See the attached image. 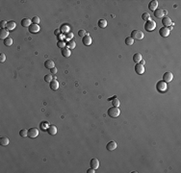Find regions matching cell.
<instances>
[{
	"instance_id": "obj_11",
	"label": "cell",
	"mask_w": 181,
	"mask_h": 173,
	"mask_svg": "<svg viewBox=\"0 0 181 173\" xmlns=\"http://www.w3.org/2000/svg\"><path fill=\"white\" fill-rule=\"evenodd\" d=\"M135 71L137 74H144L145 73V66L144 65H141V64H137L135 65Z\"/></svg>"
},
{
	"instance_id": "obj_3",
	"label": "cell",
	"mask_w": 181,
	"mask_h": 173,
	"mask_svg": "<svg viewBox=\"0 0 181 173\" xmlns=\"http://www.w3.org/2000/svg\"><path fill=\"white\" fill-rule=\"evenodd\" d=\"M155 28H156V22H155L154 20L149 19V20H147V21L145 22V31H147V32H152L153 30H155Z\"/></svg>"
},
{
	"instance_id": "obj_23",
	"label": "cell",
	"mask_w": 181,
	"mask_h": 173,
	"mask_svg": "<svg viewBox=\"0 0 181 173\" xmlns=\"http://www.w3.org/2000/svg\"><path fill=\"white\" fill-rule=\"evenodd\" d=\"M142 60H143V57H142V55H141L140 53H136V54H134V56H133V61H134V63L139 64Z\"/></svg>"
},
{
	"instance_id": "obj_44",
	"label": "cell",
	"mask_w": 181,
	"mask_h": 173,
	"mask_svg": "<svg viewBox=\"0 0 181 173\" xmlns=\"http://www.w3.org/2000/svg\"><path fill=\"white\" fill-rule=\"evenodd\" d=\"M94 172H95V169H93V168H91V167H90V169L87 170V173H94Z\"/></svg>"
},
{
	"instance_id": "obj_31",
	"label": "cell",
	"mask_w": 181,
	"mask_h": 173,
	"mask_svg": "<svg viewBox=\"0 0 181 173\" xmlns=\"http://www.w3.org/2000/svg\"><path fill=\"white\" fill-rule=\"evenodd\" d=\"M66 45H67V43L65 42V41H59L58 43H57V46L59 47V48H65L66 47Z\"/></svg>"
},
{
	"instance_id": "obj_18",
	"label": "cell",
	"mask_w": 181,
	"mask_h": 173,
	"mask_svg": "<svg viewBox=\"0 0 181 173\" xmlns=\"http://www.w3.org/2000/svg\"><path fill=\"white\" fill-rule=\"evenodd\" d=\"M47 133L50 135V136H54L57 134V127L55 125H50L49 128L47 129Z\"/></svg>"
},
{
	"instance_id": "obj_34",
	"label": "cell",
	"mask_w": 181,
	"mask_h": 173,
	"mask_svg": "<svg viewBox=\"0 0 181 173\" xmlns=\"http://www.w3.org/2000/svg\"><path fill=\"white\" fill-rule=\"evenodd\" d=\"M112 104H113V107H118L119 106V100H118L117 97H115L112 100Z\"/></svg>"
},
{
	"instance_id": "obj_42",
	"label": "cell",
	"mask_w": 181,
	"mask_h": 173,
	"mask_svg": "<svg viewBox=\"0 0 181 173\" xmlns=\"http://www.w3.org/2000/svg\"><path fill=\"white\" fill-rule=\"evenodd\" d=\"M54 34L56 35V36H59L60 34H62V32H61V30H60V28L59 29H56L54 31Z\"/></svg>"
},
{
	"instance_id": "obj_1",
	"label": "cell",
	"mask_w": 181,
	"mask_h": 173,
	"mask_svg": "<svg viewBox=\"0 0 181 173\" xmlns=\"http://www.w3.org/2000/svg\"><path fill=\"white\" fill-rule=\"evenodd\" d=\"M108 115L112 118H116L120 114V110L118 109V107H112L108 110Z\"/></svg>"
},
{
	"instance_id": "obj_38",
	"label": "cell",
	"mask_w": 181,
	"mask_h": 173,
	"mask_svg": "<svg viewBox=\"0 0 181 173\" xmlns=\"http://www.w3.org/2000/svg\"><path fill=\"white\" fill-rule=\"evenodd\" d=\"M86 35H87V32H86L85 30H79V31H78V36H79V37H82V38H83V37H85Z\"/></svg>"
},
{
	"instance_id": "obj_22",
	"label": "cell",
	"mask_w": 181,
	"mask_h": 173,
	"mask_svg": "<svg viewBox=\"0 0 181 173\" xmlns=\"http://www.w3.org/2000/svg\"><path fill=\"white\" fill-rule=\"evenodd\" d=\"M58 87H59V83H58V81L55 80V79H53V80L50 82V88L53 89V90H56V89H58Z\"/></svg>"
},
{
	"instance_id": "obj_29",
	"label": "cell",
	"mask_w": 181,
	"mask_h": 173,
	"mask_svg": "<svg viewBox=\"0 0 181 173\" xmlns=\"http://www.w3.org/2000/svg\"><path fill=\"white\" fill-rule=\"evenodd\" d=\"M19 136L22 137V138H25V137H28V130L26 129H22L19 131Z\"/></svg>"
},
{
	"instance_id": "obj_4",
	"label": "cell",
	"mask_w": 181,
	"mask_h": 173,
	"mask_svg": "<svg viewBox=\"0 0 181 173\" xmlns=\"http://www.w3.org/2000/svg\"><path fill=\"white\" fill-rule=\"evenodd\" d=\"M167 83L166 82H164V81H159L158 83H157V85H156V88H157V90L159 91V92H164V91H166L167 90Z\"/></svg>"
},
{
	"instance_id": "obj_40",
	"label": "cell",
	"mask_w": 181,
	"mask_h": 173,
	"mask_svg": "<svg viewBox=\"0 0 181 173\" xmlns=\"http://www.w3.org/2000/svg\"><path fill=\"white\" fill-rule=\"evenodd\" d=\"M57 38H58L59 41H65L66 40V35L62 33V34H60L59 36H57Z\"/></svg>"
},
{
	"instance_id": "obj_17",
	"label": "cell",
	"mask_w": 181,
	"mask_h": 173,
	"mask_svg": "<svg viewBox=\"0 0 181 173\" xmlns=\"http://www.w3.org/2000/svg\"><path fill=\"white\" fill-rule=\"evenodd\" d=\"M31 22H32V20H31L30 18H28V17H24V18L21 19V21H20L21 25L23 26V27H28V28H29V26L31 25Z\"/></svg>"
},
{
	"instance_id": "obj_9",
	"label": "cell",
	"mask_w": 181,
	"mask_h": 173,
	"mask_svg": "<svg viewBox=\"0 0 181 173\" xmlns=\"http://www.w3.org/2000/svg\"><path fill=\"white\" fill-rule=\"evenodd\" d=\"M29 32L30 33H32V34H37L40 30H41V28H40V26L39 24H31V25L29 26Z\"/></svg>"
},
{
	"instance_id": "obj_26",
	"label": "cell",
	"mask_w": 181,
	"mask_h": 173,
	"mask_svg": "<svg viewBox=\"0 0 181 173\" xmlns=\"http://www.w3.org/2000/svg\"><path fill=\"white\" fill-rule=\"evenodd\" d=\"M0 144L3 145V146H6L9 144V138H6V137H3V138H0Z\"/></svg>"
},
{
	"instance_id": "obj_12",
	"label": "cell",
	"mask_w": 181,
	"mask_h": 173,
	"mask_svg": "<svg viewBox=\"0 0 181 173\" xmlns=\"http://www.w3.org/2000/svg\"><path fill=\"white\" fill-rule=\"evenodd\" d=\"M172 19L170 18V17H168V16H166V17H164L162 18V24L164 25V27H166V28H168V27H170V26L172 25Z\"/></svg>"
},
{
	"instance_id": "obj_36",
	"label": "cell",
	"mask_w": 181,
	"mask_h": 173,
	"mask_svg": "<svg viewBox=\"0 0 181 173\" xmlns=\"http://www.w3.org/2000/svg\"><path fill=\"white\" fill-rule=\"evenodd\" d=\"M73 33H71V32H68V34H66V40H68V41H71L73 38Z\"/></svg>"
},
{
	"instance_id": "obj_6",
	"label": "cell",
	"mask_w": 181,
	"mask_h": 173,
	"mask_svg": "<svg viewBox=\"0 0 181 173\" xmlns=\"http://www.w3.org/2000/svg\"><path fill=\"white\" fill-rule=\"evenodd\" d=\"M38 135H39V130L37 129V128H30V129L28 130V137L31 138H35L38 137Z\"/></svg>"
},
{
	"instance_id": "obj_10",
	"label": "cell",
	"mask_w": 181,
	"mask_h": 173,
	"mask_svg": "<svg viewBox=\"0 0 181 173\" xmlns=\"http://www.w3.org/2000/svg\"><path fill=\"white\" fill-rule=\"evenodd\" d=\"M117 142L115 141V140H111V141H109L108 143L106 144V149L109 150V151H114L116 148H117Z\"/></svg>"
},
{
	"instance_id": "obj_32",
	"label": "cell",
	"mask_w": 181,
	"mask_h": 173,
	"mask_svg": "<svg viewBox=\"0 0 181 173\" xmlns=\"http://www.w3.org/2000/svg\"><path fill=\"white\" fill-rule=\"evenodd\" d=\"M4 44L6 46H11L13 44V40L11 38H7L6 40H4Z\"/></svg>"
},
{
	"instance_id": "obj_37",
	"label": "cell",
	"mask_w": 181,
	"mask_h": 173,
	"mask_svg": "<svg viewBox=\"0 0 181 173\" xmlns=\"http://www.w3.org/2000/svg\"><path fill=\"white\" fill-rule=\"evenodd\" d=\"M32 22H33V24H39L40 23V17H34L32 18Z\"/></svg>"
},
{
	"instance_id": "obj_15",
	"label": "cell",
	"mask_w": 181,
	"mask_h": 173,
	"mask_svg": "<svg viewBox=\"0 0 181 173\" xmlns=\"http://www.w3.org/2000/svg\"><path fill=\"white\" fill-rule=\"evenodd\" d=\"M9 36V30H7L6 28L1 29L0 30V39L1 40H6Z\"/></svg>"
},
{
	"instance_id": "obj_27",
	"label": "cell",
	"mask_w": 181,
	"mask_h": 173,
	"mask_svg": "<svg viewBox=\"0 0 181 173\" xmlns=\"http://www.w3.org/2000/svg\"><path fill=\"white\" fill-rule=\"evenodd\" d=\"M106 26H107V20L106 19H99L98 20V27L106 28Z\"/></svg>"
},
{
	"instance_id": "obj_24",
	"label": "cell",
	"mask_w": 181,
	"mask_h": 173,
	"mask_svg": "<svg viewBox=\"0 0 181 173\" xmlns=\"http://www.w3.org/2000/svg\"><path fill=\"white\" fill-rule=\"evenodd\" d=\"M16 26H17V23L14 20H11V21H8L6 28H7V30H14L16 28Z\"/></svg>"
},
{
	"instance_id": "obj_14",
	"label": "cell",
	"mask_w": 181,
	"mask_h": 173,
	"mask_svg": "<svg viewBox=\"0 0 181 173\" xmlns=\"http://www.w3.org/2000/svg\"><path fill=\"white\" fill-rule=\"evenodd\" d=\"M159 34H160V36H161V37L166 38V37H168V36L170 35V30H169V28L162 27V28L159 30Z\"/></svg>"
},
{
	"instance_id": "obj_21",
	"label": "cell",
	"mask_w": 181,
	"mask_h": 173,
	"mask_svg": "<svg viewBox=\"0 0 181 173\" xmlns=\"http://www.w3.org/2000/svg\"><path fill=\"white\" fill-rule=\"evenodd\" d=\"M49 126H50V124H49L48 121H43L40 124V127H41V129L43 131H47V129L49 128Z\"/></svg>"
},
{
	"instance_id": "obj_5",
	"label": "cell",
	"mask_w": 181,
	"mask_h": 173,
	"mask_svg": "<svg viewBox=\"0 0 181 173\" xmlns=\"http://www.w3.org/2000/svg\"><path fill=\"white\" fill-rule=\"evenodd\" d=\"M153 14H154V17H156V18H163L164 16L167 15L168 13L166 11H164L163 9H156L153 12Z\"/></svg>"
},
{
	"instance_id": "obj_33",
	"label": "cell",
	"mask_w": 181,
	"mask_h": 173,
	"mask_svg": "<svg viewBox=\"0 0 181 173\" xmlns=\"http://www.w3.org/2000/svg\"><path fill=\"white\" fill-rule=\"evenodd\" d=\"M142 18H143L145 21H147V20L150 19V15H149L148 13H144V14L142 15Z\"/></svg>"
},
{
	"instance_id": "obj_19",
	"label": "cell",
	"mask_w": 181,
	"mask_h": 173,
	"mask_svg": "<svg viewBox=\"0 0 181 173\" xmlns=\"http://www.w3.org/2000/svg\"><path fill=\"white\" fill-rule=\"evenodd\" d=\"M45 68H47V69L53 68V67L55 66L54 62H53L52 60H46L45 62Z\"/></svg>"
},
{
	"instance_id": "obj_16",
	"label": "cell",
	"mask_w": 181,
	"mask_h": 173,
	"mask_svg": "<svg viewBox=\"0 0 181 173\" xmlns=\"http://www.w3.org/2000/svg\"><path fill=\"white\" fill-rule=\"evenodd\" d=\"M158 7V1L157 0H153V1H150L149 4H148V9L150 11H155Z\"/></svg>"
},
{
	"instance_id": "obj_20",
	"label": "cell",
	"mask_w": 181,
	"mask_h": 173,
	"mask_svg": "<svg viewBox=\"0 0 181 173\" xmlns=\"http://www.w3.org/2000/svg\"><path fill=\"white\" fill-rule=\"evenodd\" d=\"M62 55H63L65 58H68V57L71 55L70 49H69V48H67V47L63 48V49H62Z\"/></svg>"
},
{
	"instance_id": "obj_30",
	"label": "cell",
	"mask_w": 181,
	"mask_h": 173,
	"mask_svg": "<svg viewBox=\"0 0 181 173\" xmlns=\"http://www.w3.org/2000/svg\"><path fill=\"white\" fill-rule=\"evenodd\" d=\"M134 40L131 38V37H127L126 39H125V43H126V45H132L133 43H134Z\"/></svg>"
},
{
	"instance_id": "obj_43",
	"label": "cell",
	"mask_w": 181,
	"mask_h": 173,
	"mask_svg": "<svg viewBox=\"0 0 181 173\" xmlns=\"http://www.w3.org/2000/svg\"><path fill=\"white\" fill-rule=\"evenodd\" d=\"M57 71H58V70H57V68H56V67H53V68H51L50 69V72H51V74H56V73H57Z\"/></svg>"
},
{
	"instance_id": "obj_25",
	"label": "cell",
	"mask_w": 181,
	"mask_h": 173,
	"mask_svg": "<svg viewBox=\"0 0 181 173\" xmlns=\"http://www.w3.org/2000/svg\"><path fill=\"white\" fill-rule=\"evenodd\" d=\"M60 30H61V32L63 33V34H68V32H69V25L68 24H63V25L61 26V28H60Z\"/></svg>"
},
{
	"instance_id": "obj_8",
	"label": "cell",
	"mask_w": 181,
	"mask_h": 173,
	"mask_svg": "<svg viewBox=\"0 0 181 173\" xmlns=\"http://www.w3.org/2000/svg\"><path fill=\"white\" fill-rule=\"evenodd\" d=\"M91 38H90V36L89 35V33H87V35L85 36V37H83L82 38V43L84 45H86V46H89L91 44Z\"/></svg>"
},
{
	"instance_id": "obj_41",
	"label": "cell",
	"mask_w": 181,
	"mask_h": 173,
	"mask_svg": "<svg viewBox=\"0 0 181 173\" xmlns=\"http://www.w3.org/2000/svg\"><path fill=\"white\" fill-rule=\"evenodd\" d=\"M7 23H8V22H7L6 20H2V21L0 22V26H1V29H4V28H5L6 26H7Z\"/></svg>"
},
{
	"instance_id": "obj_2",
	"label": "cell",
	"mask_w": 181,
	"mask_h": 173,
	"mask_svg": "<svg viewBox=\"0 0 181 173\" xmlns=\"http://www.w3.org/2000/svg\"><path fill=\"white\" fill-rule=\"evenodd\" d=\"M144 37H145V35L144 33L142 32V31H140V30H133L132 31V33H131V38L134 40V41H141V40H143L144 39Z\"/></svg>"
},
{
	"instance_id": "obj_7",
	"label": "cell",
	"mask_w": 181,
	"mask_h": 173,
	"mask_svg": "<svg viewBox=\"0 0 181 173\" xmlns=\"http://www.w3.org/2000/svg\"><path fill=\"white\" fill-rule=\"evenodd\" d=\"M172 79H173V75H172V73L171 72V71H167V72H165V73H164V75H163V81L164 82H166V83H170Z\"/></svg>"
},
{
	"instance_id": "obj_45",
	"label": "cell",
	"mask_w": 181,
	"mask_h": 173,
	"mask_svg": "<svg viewBox=\"0 0 181 173\" xmlns=\"http://www.w3.org/2000/svg\"><path fill=\"white\" fill-rule=\"evenodd\" d=\"M140 63H141V65H144V64H145V62L144 60H142L141 62H140Z\"/></svg>"
},
{
	"instance_id": "obj_39",
	"label": "cell",
	"mask_w": 181,
	"mask_h": 173,
	"mask_svg": "<svg viewBox=\"0 0 181 173\" xmlns=\"http://www.w3.org/2000/svg\"><path fill=\"white\" fill-rule=\"evenodd\" d=\"M6 61V55L4 53H1L0 54V63H4Z\"/></svg>"
},
{
	"instance_id": "obj_13",
	"label": "cell",
	"mask_w": 181,
	"mask_h": 173,
	"mask_svg": "<svg viewBox=\"0 0 181 173\" xmlns=\"http://www.w3.org/2000/svg\"><path fill=\"white\" fill-rule=\"evenodd\" d=\"M90 167H91V168L96 169V168H98V166H99V161H98L96 158H93V159L90 160Z\"/></svg>"
},
{
	"instance_id": "obj_28",
	"label": "cell",
	"mask_w": 181,
	"mask_h": 173,
	"mask_svg": "<svg viewBox=\"0 0 181 173\" xmlns=\"http://www.w3.org/2000/svg\"><path fill=\"white\" fill-rule=\"evenodd\" d=\"M67 46H68V48H69V49H74L75 48V46H76V43L74 42V41H68V43H67Z\"/></svg>"
},
{
	"instance_id": "obj_35",
	"label": "cell",
	"mask_w": 181,
	"mask_h": 173,
	"mask_svg": "<svg viewBox=\"0 0 181 173\" xmlns=\"http://www.w3.org/2000/svg\"><path fill=\"white\" fill-rule=\"evenodd\" d=\"M52 80H53V78H52V75H50V74L45 75V82H47V83H50V82H51Z\"/></svg>"
}]
</instances>
